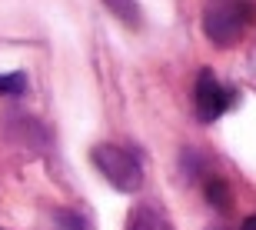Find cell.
<instances>
[{"instance_id":"obj_1","label":"cell","mask_w":256,"mask_h":230,"mask_svg":"<svg viewBox=\"0 0 256 230\" xmlns=\"http://www.w3.org/2000/svg\"><path fill=\"white\" fill-rule=\"evenodd\" d=\"M256 10L246 0H210L203 10V34L213 47H233L250 30Z\"/></svg>"},{"instance_id":"obj_2","label":"cell","mask_w":256,"mask_h":230,"mask_svg":"<svg viewBox=\"0 0 256 230\" xmlns=\"http://www.w3.org/2000/svg\"><path fill=\"white\" fill-rule=\"evenodd\" d=\"M90 157H94L96 170L104 173L116 190L133 193V190H140V187H143V167H140V160H136V153H133V150L116 147V144H96Z\"/></svg>"},{"instance_id":"obj_3","label":"cell","mask_w":256,"mask_h":230,"mask_svg":"<svg viewBox=\"0 0 256 230\" xmlns=\"http://www.w3.org/2000/svg\"><path fill=\"white\" fill-rule=\"evenodd\" d=\"M230 104H233V94L213 77V70H203L196 77V117L203 124H213L230 110Z\"/></svg>"},{"instance_id":"obj_4","label":"cell","mask_w":256,"mask_h":230,"mask_svg":"<svg viewBox=\"0 0 256 230\" xmlns=\"http://www.w3.org/2000/svg\"><path fill=\"white\" fill-rule=\"evenodd\" d=\"M126 230H173V227L156 207H136V210L130 213Z\"/></svg>"},{"instance_id":"obj_5","label":"cell","mask_w":256,"mask_h":230,"mask_svg":"<svg viewBox=\"0 0 256 230\" xmlns=\"http://www.w3.org/2000/svg\"><path fill=\"white\" fill-rule=\"evenodd\" d=\"M203 197H206V203L213 207V210H220V213H226L230 207H233V190H230V183L220 180V177L206 180V187H203Z\"/></svg>"},{"instance_id":"obj_6","label":"cell","mask_w":256,"mask_h":230,"mask_svg":"<svg viewBox=\"0 0 256 230\" xmlns=\"http://www.w3.org/2000/svg\"><path fill=\"white\" fill-rule=\"evenodd\" d=\"M104 4L116 20H124L126 27H140L143 17H140V4L136 0H104Z\"/></svg>"},{"instance_id":"obj_7","label":"cell","mask_w":256,"mask_h":230,"mask_svg":"<svg viewBox=\"0 0 256 230\" xmlns=\"http://www.w3.org/2000/svg\"><path fill=\"white\" fill-rule=\"evenodd\" d=\"M27 90V74H20V70H14V74H0V94L7 97H17Z\"/></svg>"},{"instance_id":"obj_8","label":"cell","mask_w":256,"mask_h":230,"mask_svg":"<svg viewBox=\"0 0 256 230\" xmlns=\"http://www.w3.org/2000/svg\"><path fill=\"white\" fill-rule=\"evenodd\" d=\"M57 227L60 230H90V223L80 213H57Z\"/></svg>"},{"instance_id":"obj_9","label":"cell","mask_w":256,"mask_h":230,"mask_svg":"<svg viewBox=\"0 0 256 230\" xmlns=\"http://www.w3.org/2000/svg\"><path fill=\"white\" fill-rule=\"evenodd\" d=\"M243 230H256V213H253V217H246V223H243Z\"/></svg>"}]
</instances>
